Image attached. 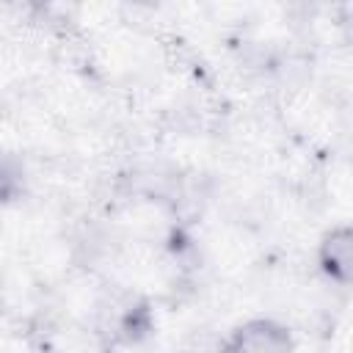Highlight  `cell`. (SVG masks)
<instances>
[{"label": "cell", "instance_id": "cell-1", "mask_svg": "<svg viewBox=\"0 0 353 353\" xmlns=\"http://www.w3.org/2000/svg\"><path fill=\"white\" fill-rule=\"evenodd\" d=\"M223 353H295L290 328L273 317H251L229 334Z\"/></svg>", "mask_w": 353, "mask_h": 353}, {"label": "cell", "instance_id": "cell-2", "mask_svg": "<svg viewBox=\"0 0 353 353\" xmlns=\"http://www.w3.org/2000/svg\"><path fill=\"white\" fill-rule=\"evenodd\" d=\"M317 268L336 287L353 281V229L347 223L331 226L317 243Z\"/></svg>", "mask_w": 353, "mask_h": 353}, {"label": "cell", "instance_id": "cell-3", "mask_svg": "<svg viewBox=\"0 0 353 353\" xmlns=\"http://www.w3.org/2000/svg\"><path fill=\"white\" fill-rule=\"evenodd\" d=\"M25 190V168L17 154L0 149V207L19 199Z\"/></svg>", "mask_w": 353, "mask_h": 353}]
</instances>
